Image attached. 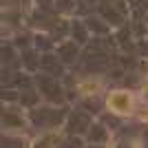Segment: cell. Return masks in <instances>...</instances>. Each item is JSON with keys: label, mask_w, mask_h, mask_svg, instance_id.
<instances>
[{"label": "cell", "mask_w": 148, "mask_h": 148, "mask_svg": "<svg viewBox=\"0 0 148 148\" xmlns=\"http://www.w3.org/2000/svg\"><path fill=\"white\" fill-rule=\"evenodd\" d=\"M99 91H102V80L99 77H91V80L77 82V93L80 95H95Z\"/></svg>", "instance_id": "3957f363"}, {"label": "cell", "mask_w": 148, "mask_h": 148, "mask_svg": "<svg viewBox=\"0 0 148 148\" xmlns=\"http://www.w3.org/2000/svg\"><path fill=\"white\" fill-rule=\"evenodd\" d=\"M142 99H144V102H146V104H148V86L144 88V93H142Z\"/></svg>", "instance_id": "277c9868"}, {"label": "cell", "mask_w": 148, "mask_h": 148, "mask_svg": "<svg viewBox=\"0 0 148 148\" xmlns=\"http://www.w3.org/2000/svg\"><path fill=\"white\" fill-rule=\"evenodd\" d=\"M106 108L115 115H126L128 117L135 111V97H133L130 91H122V88L111 91L108 97H106Z\"/></svg>", "instance_id": "6da1fadb"}, {"label": "cell", "mask_w": 148, "mask_h": 148, "mask_svg": "<svg viewBox=\"0 0 148 148\" xmlns=\"http://www.w3.org/2000/svg\"><path fill=\"white\" fill-rule=\"evenodd\" d=\"M62 139L60 130H47L42 135H38L33 142H31V148H53L58 142Z\"/></svg>", "instance_id": "7a4b0ae2"}]
</instances>
